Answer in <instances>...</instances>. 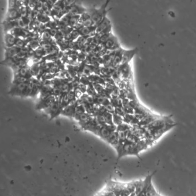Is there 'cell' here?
<instances>
[{
  "mask_svg": "<svg viewBox=\"0 0 196 196\" xmlns=\"http://www.w3.org/2000/svg\"><path fill=\"white\" fill-rule=\"evenodd\" d=\"M40 40H33L28 43L27 45L29 48L35 51L40 47Z\"/></svg>",
  "mask_w": 196,
  "mask_h": 196,
  "instance_id": "obj_19",
  "label": "cell"
},
{
  "mask_svg": "<svg viewBox=\"0 0 196 196\" xmlns=\"http://www.w3.org/2000/svg\"><path fill=\"white\" fill-rule=\"evenodd\" d=\"M123 51L124 50L120 48H118V50H117V51H116V55L114 56L112 64L111 65V66L113 67L116 69H117L121 65L122 59Z\"/></svg>",
  "mask_w": 196,
  "mask_h": 196,
  "instance_id": "obj_6",
  "label": "cell"
},
{
  "mask_svg": "<svg viewBox=\"0 0 196 196\" xmlns=\"http://www.w3.org/2000/svg\"><path fill=\"white\" fill-rule=\"evenodd\" d=\"M105 48L108 50H116L120 48V45L117 38L113 35L104 44Z\"/></svg>",
  "mask_w": 196,
  "mask_h": 196,
  "instance_id": "obj_5",
  "label": "cell"
},
{
  "mask_svg": "<svg viewBox=\"0 0 196 196\" xmlns=\"http://www.w3.org/2000/svg\"><path fill=\"white\" fill-rule=\"evenodd\" d=\"M81 17V15L72 16L69 21V26L74 28L79 23Z\"/></svg>",
  "mask_w": 196,
  "mask_h": 196,
  "instance_id": "obj_17",
  "label": "cell"
},
{
  "mask_svg": "<svg viewBox=\"0 0 196 196\" xmlns=\"http://www.w3.org/2000/svg\"><path fill=\"white\" fill-rule=\"evenodd\" d=\"M58 97L51 95L45 98L40 100V101L37 106V109H47L50 108L58 100Z\"/></svg>",
  "mask_w": 196,
  "mask_h": 196,
  "instance_id": "obj_3",
  "label": "cell"
},
{
  "mask_svg": "<svg viewBox=\"0 0 196 196\" xmlns=\"http://www.w3.org/2000/svg\"><path fill=\"white\" fill-rule=\"evenodd\" d=\"M80 81L81 84H82L83 85H86L87 86L92 84L91 82L90 81L88 77L85 76H82L80 78Z\"/></svg>",
  "mask_w": 196,
  "mask_h": 196,
  "instance_id": "obj_27",
  "label": "cell"
},
{
  "mask_svg": "<svg viewBox=\"0 0 196 196\" xmlns=\"http://www.w3.org/2000/svg\"><path fill=\"white\" fill-rule=\"evenodd\" d=\"M21 48L17 47V46H13L11 48H7L6 49L5 52V59H9L14 57L15 56L17 55L20 53Z\"/></svg>",
  "mask_w": 196,
  "mask_h": 196,
  "instance_id": "obj_10",
  "label": "cell"
},
{
  "mask_svg": "<svg viewBox=\"0 0 196 196\" xmlns=\"http://www.w3.org/2000/svg\"><path fill=\"white\" fill-rule=\"evenodd\" d=\"M109 144L116 147L119 143L118 132L116 131L112 132L106 140Z\"/></svg>",
  "mask_w": 196,
  "mask_h": 196,
  "instance_id": "obj_11",
  "label": "cell"
},
{
  "mask_svg": "<svg viewBox=\"0 0 196 196\" xmlns=\"http://www.w3.org/2000/svg\"><path fill=\"white\" fill-rule=\"evenodd\" d=\"M113 124L117 126L123 123L124 121V118L123 117L119 116L117 114H113Z\"/></svg>",
  "mask_w": 196,
  "mask_h": 196,
  "instance_id": "obj_20",
  "label": "cell"
},
{
  "mask_svg": "<svg viewBox=\"0 0 196 196\" xmlns=\"http://www.w3.org/2000/svg\"><path fill=\"white\" fill-rule=\"evenodd\" d=\"M106 108V111L108 112H109L112 114H114V107L110 104H108V105H106L105 106Z\"/></svg>",
  "mask_w": 196,
  "mask_h": 196,
  "instance_id": "obj_30",
  "label": "cell"
},
{
  "mask_svg": "<svg viewBox=\"0 0 196 196\" xmlns=\"http://www.w3.org/2000/svg\"><path fill=\"white\" fill-rule=\"evenodd\" d=\"M88 78H89L90 81L91 82V83H92V84L96 83V84H100L104 86H105L106 85V82L104 81V78L102 77H101L97 74H96L94 73L92 74L91 76H89Z\"/></svg>",
  "mask_w": 196,
  "mask_h": 196,
  "instance_id": "obj_16",
  "label": "cell"
},
{
  "mask_svg": "<svg viewBox=\"0 0 196 196\" xmlns=\"http://www.w3.org/2000/svg\"><path fill=\"white\" fill-rule=\"evenodd\" d=\"M28 81L27 82L23 83V84H20L18 85H13V87L12 88L9 93L13 96L25 97L26 89H27V86Z\"/></svg>",
  "mask_w": 196,
  "mask_h": 196,
  "instance_id": "obj_2",
  "label": "cell"
},
{
  "mask_svg": "<svg viewBox=\"0 0 196 196\" xmlns=\"http://www.w3.org/2000/svg\"><path fill=\"white\" fill-rule=\"evenodd\" d=\"M77 106V101L71 102L68 106H67L66 108H64L63 109L61 114L66 116L74 117L76 113V109Z\"/></svg>",
  "mask_w": 196,
  "mask_h": 196,
  "instance_id": "obj_4",
  "label": "cell"
},
{
  "mask_svg": "<svg viewBox=\"0 0 196 196\" xmlns=\"http://www.w3.org/2000/svg\"><path fill=\"white\" fill-rule=\"evenodd\" d=\"M16 37L11 33H6L5 35V44L7 48H11L15 46Z\"/></svg>",
  "mask_w": 196,
  "mask_h": 196,
  "instance_id": "obj_12",
  "label": "cell"
},
{
  "mask_svg": "<svg viewBox=\"0 0 196 196\" xmlns=\"http://www.w3.org/2000/svg\"><path fill=\"white\" fill-rule=\"evenodd\" d=\"M86 94H88V95L91 96L92 97H94L97 94L92 83L91 84H90L89 86H88Z\"/></svg>",
  "mask_w": 196,
  "mask_h": 196,
  "instance_id": "obj_25",
  "label": "cell"
},
{
  "mask_svg": "<svg viewBox=\"0 0 196 196\" xmlns=\"http://www.w3.org/2000/svg\"><path fill=\"white\" fill-rule=\"evenodd\" d=\"M29 80H28L24 77L21 76H15L14 80L13 81V85H18L20 84H23L27 82Z\"/></svg>",
  "mask_w": 196,
  "mask_h": 196,
  "instance_id": "obj_21",
  "label": "cell"
},
{
  "mask_svg": "<svg viewBox=\"0 0 196 196\" xmlns=\"http://www.w3.org/2000/svg\"><path fill=\"white\" fill-rule=\"evenodd\" d=\"M111 25V23L110 20L105 16L102 21L100 23V24L97 26L96 30V35L99 34L106 29H107L109 26Z\"/></svg>",
  "mask_w": 196,
  "mask_h": 196,
  "instance_id": "obj_9",
  "label": "cell"
},
{
  "mask_svg": "<svg viewBox=\"0 0 196 196\" xmlns=\"http://www.w3.org/2000/svg\"><path fill=\"white\" fill-rule=\"evenodd\" d=\"M68 98L70 101V103L71 102H74L76 101H77V98L76 97V94H75V92H74V90H71L70 92H69L68 93Z\"/></svg>",
  "mask_w": 196,
  "mask_h": 196,
  "instance_id": "obj_29",
  "label": "cell"
},
{
  "mask_svg": "<svg viewBox=\"0 0 196 196\" xmlns=\"http://www.w3.org/2000/svg\"><path fill=\"white\" fill-rule=\"evenodd\" d=\"M27 45V44L24 40V39H21L19 37H16V41L15 43V46H17L20 48H24Z\"/></svg>",
  "mask_w": 196,
  "mask_h": 196,
  "instance_id": "obj_26",
  "label": "cell"
},
{
  "mask_svg": "<svg viewBox=\"0 0 196 196\" xmlns=\"http://www.w3.org/2000/svg\"><path fill=\"white\" fill-rule=\"evenodd\" d=\"M103 116L105 117V121H106V123L108 125H113V114L106 112L105 113L103 114Z\"/></svg>",
  "mask_w": 196,
  "mask_h": 196,
  "instance_id": "obj_22",
  "label": "cell"
},
{
  "mask_svg": "<svg viewBox=\"0 0 196 196\" xmlns=\"http://www.w3.org/2000/svg\"><path fill=\"white\" fill-rule=\"evenodd\" d=\"M85 112H86V110H85V108L84 104L77 105L76 107V113H75L74 118H76V117H78V116H80V114H81L84 113H85Z\"/></svg>",
  "mask_w": 196,
  "mask_h": 196,
  "instance_id": "obj_23",
  "label": "cell"
},
{
  "mask_svg": "<svg viewBox=\"0 0 196 196\" xmlns=\"http://www.w3.org/2000/svg\"><path fill=\"white\" fill-rule=\"evenodd\" d=\"M71 35H72L71 41H75V40L76 41L78 39V37L81 36L79 32V31L75 29L71 33Z\"/></svg>",
  "mask_w": 196,
  "mask_h": 196,
  "instance_id": "obj_28",
  "label": "cell"
},
{
  "mask_svg": "<svg viewBox=\"0 0 196 196\" xmlns=\"http://www.w3.org/2000/svg\"><path fill=\"white\" fill-rule=\"evenodd\" d=\"M112 33L111 32L107 33L106 34H105L104 35H102L100 39V41H99V44H101V45H104L106 42L109 39V38L112 36Z\"/></svg>",
  "mask_w": 196,
  "mask_h": 196,
  "instance_id": "obj_24",
  "label": "cell"
},
{
  "mask_svg": "<svg viewBox=\"0 0 196 196\" xmlns=\"http://www.w3.org/2000/svg\"><path fill=\"white\" fill-rule=\"evenodd\" d=\"M88 10L80 5H78L76 3H74L73 5L70 7L69 13L73 16L74 15H82V14L87 12Z\"/></svg>",
  "mask_w": 196,
  "mask_h": 196,
  "instance_id": "obj_7",
  "label": "cell"
},
{
  "mask_svg": "<svg viewBox=\"0 0 196 196\" xmlns=\"http://www.w3.org/2000/svg\"><path fill=\"white\" fill-rule=\"evenodd\" d=\"M135 54V50H130V51L124 50L121 65L127 64L128 62L132 59V58L133 57Z\"/></svg>",
  "mask_w": 196,
  "mask_h": 196,
  "instance_id": "obj_14",
  "label": "cell"
},
{
  "mask_svg": "<svg viewBox=\"0 0 196 196\" xmlns=\"http://www.w3.org/2000/svg\"><path fill=\"white\" fill-rule=\"evenodd\" d=\"M15 76H21L28 80H30L33 77L30 72L29 67L21 68L17 73L15 74Z\"/></svg>",
  "mask_w": 196,
  "mask_h": 196,
  "instance_id": "obj_13",
  "label": "cell"
},
{
  "mask_svg": "<svg viewBox=\"0 0 196 196\" xmlns=\"http://www.w3.org/2000/svg\"><path fill=\"white\" fill-rule=\"evenodd\" d=\"M21 17L19 10L15 8H9L7 15V20L14 21Z\"/></svg>",
  "mask_w": 196,
  "mask_h": 196,
  "instance_id": "obj_8",
  "label": "cell"
},
{
  "mask_svg": "<svg viewBox=\"0 0 196 196\" xmlns=\"http://www.w3.org/2000/svg\"><path fill=\"white\" fill-rule=\"evenodd\" d=\"M112 133V132L109 129L107 124H105V125H103L101 126V128L100 130V132L98 135L100 136L102 139L106 140V139L109 136V135Z\"/></svg>",
  "mask_w": 196,
  "mask_h": 196,
  "instance_id": "obj_15",
  "label": "cell"
},
{
  "mask_svg": "<svg viewBox=\"0 0 196 196\" xmlns=\"http://www.w3.org/2000/svg\"><path fill=\"white\" fill-rule=\"evenodd\" d=\"M87 88H88V86L85 85H83L82 84H80V86L78 88V89L81 90V92L83 93V94H86V92H87Z\"/></svg>",
  "mask_w": 196,
  "mask_h": 196,
  "instance_id": "obj_31",
  "label": "cell"
},
{
  "mask_svg": "<svg viewBox=\"0 0 196 196\" xmlns=\"http://www.w3.org/2000/svg\"><path fill=\"white\" fill-rule=\"evenodd\" d=\"M36 19L40 23L43 24H47L51 21V18L50 17V16L46 15L44 13H40Z\"/></svg>",
  "mask_w": 196,
  "mask_h": 196,
  "instance_id": "obj_18",
  "label": "cell"
},
{
  "mask_svg": "<svg viewBox=\"0 0 196 196\" xmlns=\"http://www.w3.org/2000/svg\"><path fill=\"white\" fill-rule=\"evenodd\" d=\"M109 2V1H106V3H104L99 9H94L90 12L92 20L93 22L94 25L97 27L106 16V13L108 12L106 11V7Z\"/></svg>",
  "mask_w": 196,
  "mask_h": 196,
  "instance_id": "obj_1",
  "label": "cell"
}]
</instances>
